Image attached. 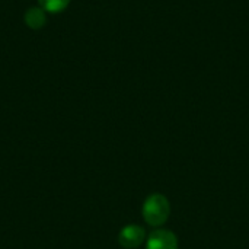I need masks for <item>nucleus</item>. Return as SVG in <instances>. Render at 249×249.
<instances>
[{"mask_svg": "<svg viewBox=\"0 0 249 249\" xmlns=\"http://www.w3.org/2000/svg\"><path fill=\"white\" fill-rule=\"evenodd\" d=\"M146 241V231L139 225H127L118 233V244L124 249L139 248Z\"/></svg>", "mask_w": 249, "mask_h": 249, "instance_id": "f03ea898", "label": "nucleus"}, {"mask_svg": "<svg viewBox=\"0 0 249 249\" xmlns=\"http://www.w3.org/2000/svg\"><path fill=\"white\" fill-rule=\"evenodd\" d=\"M38 3L48 13H60L69 6L70 0H38Z\"/></svg>", "mask_w": 249, "mask_h": 249, "instance_id": "39448f33", "label": "nucleus"}, {"mask_svg": "<svg viewBox=\"0 0 249 249\" xmlns=\"http://www.w3.org/2000/svg\"><path fill=\"white\" fill-rule=\"evenodd\" d=\"M23 19H25L26 26H29L31 29H39L47 23L45 10L42 7H29L25 12Z\"/></svg>", "mask_w": 249, "mask_h": 249, "instance_id": "20e7f679", "label": "nucleus"}, {"mask_svg": "<svg viewBox=\"0 0 249 249\" xmlns=\"http://www.w3.org/2000/svg\"><path fill=\"white\" fill-rule=\"evenodd\" d=\"M146 249H178V238L168 229H156L146 239Z\"/></svg>", "mask_w": 249, "mask_h": 249, "instance_id": "7ed1b4c3", "label": "nucleus"}, {"mask_svg": "<svg viewBox=\"0 0 249 249\" xmlns=\"http://www.w3.org/2000/svg\"><path fill=\"white\" fill-rule=\"evenodd\" d=\"M142 214H143L144 222L150 226L158 228V226L165 225L171 214L169 200L163 194H159V193L149 196L143 203Z\"/></svg>", "mask_w": 249, "mask_h": 249, "instance_id": "f257e3e1", "label": "nucleus"}]
</instances>
